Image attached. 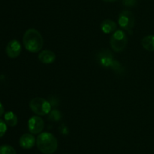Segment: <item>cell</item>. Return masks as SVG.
Listing matches in <instances>:
<instances>
[{
  "mask_svg": "<svg viewBox=\"0 0 154 154\" xmlns=\"http://www.w3.org/2000/svg\"><path fill=\"white\" fill-rule=\"evenodd\" d=\"M24 47L27 51L36 53L41 51L43 46V38L41 33L34 28L29 29L23 37Z\"/></svg>",
  "mask_w": 154,
  "mask_h": 154,
  "instance_id": "6da1fadb",
  "label": "cell"
},
{
  "mask_svg": "<svg viewBox=\"0 0 154 154\" xmlns=\"http://www.w3.org/2000/svg\"><path fill=\"white\" fill-rule=\"evenodd\" d=\"M36 145L40 152L44 154H52L58 147V142L53 134L42 132L36 139Z\"/></svg>",
  "mask_w": 154,
  "mask_h": 154,
  "instance_id": "7a4b0ae2",
  "label": "cell"
},
{
  "mask_svg": "<svg viewBox=\"0 0 154 154\" xmlns=\"http://www.w3.org/2000/svg\"><path fill=\"white\" fill-rule=\"evenodd\" d=\"M30 109L38 116H46L50 113L51 105L49 101L43 98H35L29 103Z\"/></svg>",
  "mask_w": 154,
  "mask_h": 154,
  "instance_id": "3957f363",
  "label": "cell"
},
{
  "mask_svg": "<svg viewBox=\"0 0 154 154\" xmlns=\"http://www.w3.org/2000/svg\"><path fill=\"white\" fill-rule=\"evenodd\" d=\"M127 36L123 30H117L113 33L110 39V45L112 49L116 52L123 51L127 45Z\"/></svg>",
  "mask_w": 154,
  "mask_h": 154,
  "instance_id": "277c9868",
  "label": "cell"
},
{
  "mask_svg": "<svg viewBox=\"0 0 154 154\" xmlns=\"http://www.w3.org/2000/svg\"><path fill=\"white\" fill-rule=\"evenodd\" d=\"M118 24L123 30L129 31L135 25V16L129 10H124L119 14Z\"/></svg>",
  "mask_w": 154,
  "mask_h": 154,
  "instance_id": "5b68a950",
  "label": "cell"
},
{
  "mask_svg": "<svg viewBox=\"0 0 154 154\" xmlns=\"http://www.w3.org/2000/svg\"><path fill=\"white\" fill-rule=\"evenodd\" d=\"M45 127V122L43 119L38 116H33L29 119L28 128L29 131L33 134H38L42 133Z\"/></svg>",
  "mask_w": 154,
  "mask_h": 154,
  "instance_id": "8992f818",
  "label": "cell"
},
{
  "mask_svg": "<svg viewBox=\"0 0 154 154\" xmlns=\"http://www.w3.org/2000/svg\"><path fill=\"white\" fill-rule=\"evenodd\" d=\"M22 47L17 39L11 40L6 46V54L11 58H16L20 54Z\"/></svg>",
  "mask_w": 154,
  "mask_h": 154,
  "instance_id": "52a82bcc",
  "label": "cell"
},
{
  "mask_svg": "<svg viewBox=\"0 0 154 154\" xmlns=\"http://www.w3.org/2000/svg\"><path fill=\"white\" fill-rule=\"evenodd\" d=\"M99 63L104 67H113L115 60H114L112 54L110 51H104L99 53L98 55Z\"/></svg>",
  "mask_w": 154,
  "mask_h": 154,
  "instance_id": "ba28073f",
  "label": "cell"
},
{
  "mask_svg": "<svg viewBox=\"0 0 154 154\" xmlns=\"http://www.w3.org/2000/svg\"><path fill=\"white\" fill-rule=\"evenodd\" d=\"M35 138L34 136L31 134H23L19 140L20 146L22 148L26 149H29L32 148L35 144Z\"/></svg>",
  "mask_w": 154,
  "mask_h": 154,
  "instance_id": "9c48e42d",
  "label": "cell"
},
{
  "mask_svg": "<svg viewBox=\"0 0 154 154\" xmlns=\"http://www.w3.org/2000/svg\"><path fill=\"white\" fill-rule=\"evenodd\" d=\"M38 59L42 63L45 64L52 63L56 60V55L52 51L50 50H44L38 54Z\"/></svg>",
  "mask_w": 154,
  "mask_h": 154,
  "instance_id": "30bf717a",
  "label": "cell"
},
{
  "mask_svg": "<svg viewBox=\"0 0 154 154\" xmlns=\"http://www.w3.org/2000/svg\"><path fill=\"white\" fill-rule=\"evenodd\" d=\"M101 30L105 33H114L117 30V24L114 21L110 19H106L103 21L101 24Z\"/></svg>",
  "mask_w": 154,
  "mask_h": 154,
  "instance_id": "8fae6325",
  "label": "cell"
},
{
  "mask_svg": "<svg viewBox=\"0 0 154 154\" xmlns=\"http://www.w3.org/2000/svg\"><path fill=\"white\" fill-rule=\"evenodd\" d=\"M141 45L144 49L149 51H154V36L153 35H149L143 38L141 40Z\"/></svg>",
  "mask_w": 154,
  "mask_h": 154,
  "instance_id": "7c38bea8",
  "label": "cell"
},
{
  "mask_svg": "<svg viewBox=\"0 0 154 154\" xmlns=\"http://www.w3.org/2000/svg\"><path fill=\"white\" fill-rule=\"evenodd\" d=\"M4 119L5 123L11 127L16 126L18 122L17 116L11 111L5 113V114L4 116Z\"/></svg>",
  "mask_w": 154,
  "mask_h": 154,
  "instance_id": "4fadbf2b",
  "label": "cell"
},
{
  "mask_svg": "<svg viewBox=\"0 0 154 154\" xmlns=\"http://www.w3.org/2000/svg\"><path fill=\"white\" fill-rule=\"evenodd\" d=\"M0 154H16L14 148L8 144L0 146Z\"/></svg>",
  "mask_w": 154,
  "mask_h": 154,
  "instance_id": "5bb4252c",
  "label": "cell"
},
{
  "mask_svg": "<svg viewBox=\"0 0 154 154\" xmlns=\"http://www.w3.org/2000/svg\"><path fill=\"white\" fill-rule=\"evenodd\" d=\"M62 116L61 113L59 110H54L50 113L49 116H48V119L51 121H54V122H57V121L60 120Z\"/></svg>",
  "mask_w": 154,
  "mask_h": 154,
  "instance_id": "9a60e30c",
  "label": "cell"
},
{
  "mask_svg": "<svg viewBox=\"0 0 154 154\" xmlns=\"http://www.w3.org/2000/svg\"><path fill=\"white\" fill-rule=\"evenodd\" d=\"M6 131H7V124L2 119H0V137L5 135Z\"/></svg>",
  "mask_w": 154,
  "mask_h": 154,
  "instance_id": "2e32d148",
  "label": "cell"
},
{
  "mask_svg": "<svg viewBox=\"0 0 154 154\" xmlns=\"http://www.w3.org/2000/svg\"><path fill=\"white\" fill-rule=\"evenodd\" d=\"M122 3L123 5L127 6V7H133L136 5L137 0H123Z\"/></svg>",
  "mask_w": 154,
  "mask_h": 154,
  "instance_id": "e0dca14e",
  "label": "cell"
},
{
  "mask_svg": "<svg viewBox=\"0 0 154 154\" xmlns=\"http://www.w3.org/2000/svg\"><path fill=\"white\" fill-rule=\"evenodd\" d=\"M4 113V107H3V105L2 104V103L0 102V116H2Z\"/></svg>",
  "mask_w": 154,
  "mask_h": 154,
  "instance_id": "ac0fdd59",
  "label": "cell"
},
{
  "mask_svg": "<svg viewBox=\"0 0 154 154\" xmlns=\"http://www.w3.org/2000/svg\"><path fill=\"white\" fill-rule=\"evenodd\" d=\"M103 1L106 2H114L117 1V0H103Z\"/></svg>",
  "mask_w": 154,
  "mask_h": 154,
  "instance_id": "d6986e66",
  "label": "cell"
},
{
  "mask_svg": "<svg viewBox=\"0 0 154 154\" xmlns=\"http://www.w3.org/2000/svg\"><path fill=\"white\" fill-rule=\"evenodd\" d=\"M66 154H67V153H66Z\"/></svg>",
  "mask_w": 154,
  "mask_h": 154,
  "instance_id": "ffe728a7",
  "label": "cell"
}]
</instances>
